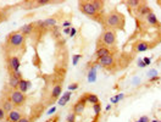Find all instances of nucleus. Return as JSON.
<instances>
[{
  "label": "nucleus",
  "instance_id": "2eb2a0df",
  "mask_svg": "<svg viewBox=\"0 0 161 122\" xmlns=\"http://www.w3.org/2000/svg\"><path fill=\"white\" fill-rule=\"evenodd\" d=\"M150 48V45L148 42H144V40H139V42L136 44V50L138 53H143L147 52V50Z\"/></svg>",
  "mask_w": 161,
  "mask_h": 122
},
{
  "label": "nucleus",
  "instance_id": "a18cd8bd",
  "mask_svg": "<svg viewBox=\"0 0 161 122\" xmlns=\"http://www.w3.org/2000/svg\"><path fill=\"white\" fill-rule=\"evenodd\" d=\"M0 22H1V16H0Z\"/></svg>",
  "mask_w": 161,
  "mask_h": 122
},
{
  "label": "nucleus",
  "instance_id": "4be33fe9",
  "mask_svg": "<svg viewBox=\"0 0 161 122\" xmlns=\"http://www.w3.org/2000/svg\"><path fill=\"white\" fill-rule=\"evenodd\" d=\"M142 3H143V1H138V0H129V1H127L126 4H127L128 9L131 7V9H133V10H136V9H138L139 6H141Z\"/></svg>",
  "mask_w": 161,
  "mask_h": 122
},
{
  "label": "nucleus",
  "instance_id": "c03bdc74",
  "mask_svg": "<svg viewBox=\"0 0 161 122\" xmlns=\"http://www.w3.org/2000/svg\"><path fill=\"white\" fill-rule=\"evenodd\" d=\"M151 122H159V121H158V120H153Z\"/></svg>",
  "mask_w": 161,
  "mask_h": 122
},
{
  "label": "nucleus",
  "instance_id": "79ce46f5",
  "mask_svg": "<svg viewBox=\"0 0 161 122\" xmlns=\"http://www.w3.org/2000/svg\"><path fill=\"white\" fill-rule=\"evenodd\" d=\"M54 121V119H50V120H48V121H45V122H53Z\"/></svg>",
  "mask_w": 161,
  "mask_h": 122
},
{
  "label": "nucleus",
  "instance_id": "20e7f679",
  "mask_svg": "<svg viewBox=\"0 0 161 122\" xmlns=\"http://www.w3.org/2000/svg\"><path fill=\"white\" fill-rule=\"evenodd\" d=\"M101 42L106 45V47H115L116 45V33L112 29H106L104 30L101 34Z\"/></svg>",
  "mask_w": 161,
  "mask_h": 122
},
{
  "label": "nucleus",
  "instance_id": "7c9ffc66",
  "mask_svg": "<svg viewBox=\"0 0 161 122\" xmlns=\"http://www.w3.org/2000/svg\"><path fill=\"white\" fill-rule=\"evenodd\" d=\"M82 58V55H79V54H77V55H75V56H73V62H72V64H73L75 66L77 65V64H78V60Z\"/></svg>",
  "mask_w": 161,
  "mask_h": 122
},
{
  "label": "nucleus",
  "instance_id": "423d86ee",
  "mask_svg": "<svg viewBox=\"0 0 161 122\" xmlns=\"http://www.w3.org/2000/svg\"><path fill=\"white\" fill-rule=\"evenodd\" d=\"M87 103H88V101H87V93H86V94H83L81 98L78 99V101H77V103L73 105V113L76 115H81L83 111H84Z\"/></svg>",
  "mask_w": 161,
  "mask_h": 122
},
{
  "label": "nucleus",
  "instance_id": "a878e982",
  "mask_svg": "<svg viewBox=\"0 0 161 122\" xmlns=\"http://www.w3.org/2000/svg\"><path fill=\"white\" fill-rule=\"evenodd\" d=\"M148 76L150 78H153V77H156V76H159L158 75V71L156 70H150L149 72H148Z\"/></svg>",
  "mask_w": 161,
  "mask_h": 122
},
{
  "label": "nucleus",
  "instance_id": "bb28decb",
  "mask_svg": "<svg viewBox=\"0 0 161 122\" xmlns=\"http://www.w3.org/2000/svg\"><path fill=\"white\" fill-rule=\"evenodd\" d=\"M11 75H14L15 77H17L18 79H22V73L20 72V70L18 71H11Z\"/></svg>",
  "mask_w": 161,
  "mask_h": 122
},
{
  "label": "nucleus",
  "instance_id": "a211bd4d",
  "mask_svg": "<svg viewBox=\"0 0 161 122\" xmlns=\"http://www.w3.org/2000/svg\"><path fill=\"white\" fill-rule=\"evenodd\" d=\"M96 68H98V65H94L90 68L89 73H88V81H89V82H94L96 79Z\"/></svg>",
  "mask_w": 161,
  "mask_h": 122
},
{
  "label": "nucleus",
  "instance_id": "aec40b11",
  "mask_svg": "<svg viewBox=\"0 0 161 122\" xmlns=\"http://www.w3.org/2000/svg\"><path fill=\"white\" fill-rule=\"evenodd\" d=\"M87 101H88V103H90V104H93V105L100 103L99 98H98V95L96 94H93V93H87Z\"/></svg>",
  "mask_w": 161,
  "mask_h": 122
},
{
  "label": "nucleus",
  "instance_id": "5701e85b",
  "mask_svg": "<svg viewBox=\"0 0 161 122\" xmlns=\"http://www.w3.org/2000/svg\"><path fill=\"white\" fill-rule=\"evenodd\" d=\"M93 5H94V7L96 9V11L98 12H101L103 10H104V1H99V0H94V1H92Z\"/></svg>",
  "mask_w": 161,
  "mask_h": 122
},
{
  "label": "nucleus",
  "instance_id": "f3484780",
  "mask_svg": "<svg viewBox=\"0 0 161 122\" xmlns=\"http://www.w3.org/2000/svg\"><path fill=\"white\" fill-rule=\"evenodd\" d=\"M20 81H21V79H18L17 77H15L14 75L10 73V76H9V85H10L11 88L17 89V88H18V84H20Z\"/></svg>",
  "mask_w": 161,
  "mask_h": 122
},
{
  "label": "nucleus",
  "instance_id": "37998d69",
  "mask_svg": "<svg viewBox=\"0 0 161 122\" xmlns=\"http://www.w3.org/2000/svg\"><path fill=\"white\" fill-rule=\"evenodd\" d=\"M58 119H59V117H54V121H53V122H58Z\"/></svg>",
  "mask_w": 161,
  "mask_h": 122
},
{
  "label": "nucleus",
  "instance_id": "c9c22d12",
  "mask_svg": "<svg viewBox=\"0 0 161 122\" xmlns=\"http://www.w3.org/2000/svg\"><path fill=\"white\" fill-rule=\"evenodd\" d=\"M71 28H72V27H67V28H65V29H64V33H65V34H70Z\"/></svg>",
  "mask_w": 161,
  "mask_h": 122
},
{
  "label": "nucleus",
  "instance_id": "f257e3e1",
  "mask_svg": "<svg viewBox=\"0 0 161 122\" xmlns=\"http://www.w3.org/2000/svg\"><path fill=\"white\" fill-rule=\"evenodd\" d=\"M104 24L110 29H124V24H126V20L124 16L117 10H112L110 11L105 17H104Z\"/></svg>",
  "mask_w": 161,
  "mask_h": 122
},
{
  "label": "nucleus",
  "instance_id": "473e14b6",
  "mask_svg": "<svg viewBox=\"0 0 161 122\" xmlns=\"http://www.w3.org/2000/svg\"><path fill=\"white\" fill-rule=\"evenodd\" d=\"M143 61H144V64H145V66H149L150 64H151V60H150L149 58H144V59H143Z\"/></svg>",
  "mask_w": 161,
  "mask_h": 122
},
{
  "label": "nucleus",
  "instance_id": "f704fd0d",
  "mask_svg": "<svg viewBox=\"0 0 161 122\" xmlns=\"http://www.w3.org/2000/svg\"><path fill=\"white\" fill-rule=\"evenodd\" d=\"M138 66H139V67H145L144 61L143 60H138Z\"/></svg>",
  "mask_w": 161,
  "mask_h": 122
},
{
  "label": "nucleus",
  "instance_id": "4c0bfd02",
  "mask_svg": "<svg viewBox=\"0 0 161 122\" xmlns=\"http://www.w3.org/2000/svg\"><path fill=\"white\" fill-rule=\"evenodd\" d=\"M159 79H160V77H159V76H156V77L150 78V79H149V82H155V81H159Z\"/></svg>",
  "mask_w": 161,
  "mask_h": 122
},
{
  "label": "nucleus",
  "instance_id": "f8f14e48",
  "mask_svg": "<svg viewBox=\"0 0 161 122\" xmlns=\"http://www.w3.org/2000/svg\"><path fill=\"white\" fill-rule=\"evenodd\" d=\"M34 28H35L34 23H27V24H24V26H22L20 28V32L22 33L23 35H29V34H32Z\"/></svg>",
  "mask_w": 161,
  "mask_h": 122
},
{
  "label": "nucleus",
  "instance_id": "de8ad7c7",
  "mask_svg": "<svg viewBox=\"0 0 161 122\" xmlns=\"http://www.w3.org/2000/svg\"><path fill=\"white\" fill-rule=\"evenodd\" d=\"M159 122H161V121H159Z\"/></svg>",
  "mask_w": 161,
  "mask_h": 122
},
{
  "label": "nucleus",
  "instance_id": "72a5a7b5",
  "mask_svg": "<svg viewBox=\"0 0 161 122\" xmlns=\"http://www.w3.org/2000/svg\"><path fill=\"white\" fill-rule=\"evenodd\" d=\"M18 122H31V119L26 117V116H22V119H21Z\"/></svg>",
  "mask_w": 161,
  "mask_h": 122
},
{
  "label": "nucleus",
  "instance_id": "39448f33",
  "mask_svg": "<svg viewBox=\"0 0 161 122\" xmlns=\"http://www.w3.org/2000/svg\"><path fill=\"white\" fill-rule=\"evenodd\" d=\"M10 100L12 101V104L15 106H22L26 103V95L17 89L12 90L11 94H10Z\"/></svg>",
  "mask_w": 161,
  "mask_h": 122
},
{
  "label": "nucleus",
  "instance_id": "393cba45",
  "mask_svg": "<svg viewBox=\"0 0 161 122\" xmlns=\"http://www.w3.org/2000/svg\"><path fill=\"white\" fill-rule=\"evenodd\" d=\"M75 121H76V114L75 113H72L67 116V122H75Z\"/></svg>",
  "mask_w": 161,
  "mask_h": 122
},
{
  "label": "nucleus",
  "instance_id": "ddd939ff",
  "mask_svg": "<svg viewBox=\"0 0 161 122\" xmlns=\"http://www.w3.org/2000/svg\"><path fill=\"white\" fill-rule=\"evenodd\" d=\"M29 88H31V82H29V81H26V79H23V78L20 81V84H18L17 90H20L21 93L24 94Z\"/></svg>",
  "mask_w": 161,
  "mask_h": 122
},
{
  "label": "nucleus",
  "instance_id": "9d476101",
  "mask_svg": "<svg viewBox=\"0 0 161 122\" xmlns=\"http://www.w3.org/2000/svg\"><path fill=\"white\" fill-rule=\"evenodd\" d=\"M21 119H22V114L17 110H12L7 115V122H18Z\"/></svg>",
  "mask_w": 161,
  "mask_h": 122
},
{
  "label": "nucleus",
  "instance_id": "a19ab883",
  "mask_svg": "<svg viewBox=\"0 0 161 122\" xmlns=\"http://www.w3.org/2000/svg\"><path fill=\"white\" fill-rule=\"evenodd\" d=\"M98 117H99V116H95V120H94V121H92V122H98Z\"/></svg>",
  "mask_w": 161,
  "mask_h": 122
},
{
  "label": "nucleus",
  "instance_id": "e433bc0d",
  "mask_svg": "<svg viewBox=\"0 0 161 122\" xmlns=\"http://www.w3.org/2000/svg\"><path fill=\"white\" fill-rule=\"evenodd\" d=\"M62 27H71V22H69V21H66V22H64V24H62Z\"/></svg>",
  "mask_w": 161,
  "mask_h": 122
},
{
  "label": "nucleus",
  "instance_id": "7ed1b4c3",
  "mask_svg": "<svg viewBox=\"0 0 161 122\" xmlns=\"http://www.w3.org/2000/svg\"><path fill=\"white\" fill-rule=\"evenodd\" d=\"M78 7L81 11L87 15V16H89L92 18H96V17H99V12L96 11V9L94 7V5H93L92 1H79L78 3Z\"/></svg>",
  "mask_w": 161,
  "mask_h": 122
},
{
  "label": "nucleus",
  "instance_id": "6e6552de",
  "mask_svg": "<svg viewBox=\"0 0 161 122\" xmlns=\"http://www.w3.org/2000/svg\"><path fill=\"white\" fill-rule=\"evenodd\" d=\"M113 62H115V59H113L112 54L107 55V56H105V58H101L100 60H98V64L104 66V67H110V66L113 65Z\"/></svg>",
  "mask_w": 161,
  "mask_h": 122
},
{
  "label": "nucleus",
  "instance_id": "6ab92c4d",
  "mask_svg": "<svg viewBox=\"0 0 161 122\" xmlns=\"http://www.w3.org/2000/svg\"><path fill=\"white\" fill-rule=\"evenodd\" d=\"M61 92H62V85L56 84L55 87L53 88V90H51V95H53V98H54V99H58V98H60Z\"/></svg>",
  "mask_w": 161,
  "mask_h": 122
},
{
  "label": "nucleus",
  "instance_id": "9b49d317",
  "mask_svg": "<svg viewBox=\"0 0 161 122\" xmlns=\"http://www.w3.org/2000/svg\"><path fill=\"white\" fill-rule=\"evenodd\" d=\"M9 66L12 71H18L21 66V61L17 56H11L9 59Z\"/></svg>",
  "mask_w": 161,
  "mask_h": 122
},
{
  "label": "nucleus",
  "instance_id": "2f4dec72",
  "mask_svg": "<svg viewBox=\"0 0 161 122\" xmlns=\"http://www.w3.org/2000/svg\"><path fill=\"white\" fill-rule=\"evenodd\" d=\"M138 122H149V117H147V116H142V117H139Z\"/></svg>",
  "mask_w": 161,
  "mask_h": 122
},
{
  "label": "nucleus",
  "instance_id": "0eeeda50",
  "mask_svg": "<svg viewBox=\"0 0 161 122\" xmlns=\"http://www.w3.org/2000/svg\"><path fill=\"white\" fill-rule=\"evenodd\" d=\"M134 11H136V14H137V16H138V17H139V16H141V17L144 16V17H145V16H148V15H149L150 12H153V11H151V9H150V7L148 6L145 1H143L141 6H139L138 9H136Z\"/></svg>",
  "mask_w": 161,
  "mask_h": 122
},
{
  "label": "nucleus",
  "instance_id": "412c9836",
  "mask_svg": "<svg viewBox=\"0 0 161 122\" xmlns=\"http://www.w3.org/2000/svg\"><path fill=\"white\" fill-rule=\"evenodd\" d=\"M14 104H12V101L11 100H6V101H4L3 103V109L5 113H11V111L14 110Z\"/></svg>",
  "mask_w": 161,
  "mask_h": 122
},
{
  "label": "nucleus",
  "instance_id": "dca6fc26",
  "mask_svg": "<svg viewBox=\"0 0 161 122\" xmlns=\"http://www.w3.org/2000/svg\"><path fill=\"white\" fill-rule=\"evenodd\" d=\"M71 95H72V92H70V90H69V92H66V93H65L64 95H61V98L59 99L58 104H59V105H61V106H65V105L70 101Z\"/></svg>",
  "mask_w": 161,
  "mask_h": 122
},
{
  "label": "nucleus",
  "instance_id": "4468645a",
  "mask_svg": "<svg viewBox=\"0 0 161 122\" xmlns=\"http://www.w3.org/2000/svg\"><path fill=\"white\" fill-rule=\"evenodd\" d=\"M145 20H147V22H148L149 24H151V26H159V27H160V22H159L158 17L155 16L154 12H150L148 16H145Z\"/></svg>",
  "mask_w": 161,
  "mask_h": 122
},
{
  "label": "nucleus",
  "instance_id": "c85d7f7f",
  "mask_svg": "<svg viewBox=\"0 0 161 122\" xmlns=\"http://www.w3.org/2000/svg\"><path fill=\"white\" fill-rule=\"evenodd\" d=\"M77 88H78V83H71L69 85V90L72 92V90H76Z\"/></svg>",
  "mask_w": 161,
  "mask_h": 122
},
{
  "label": "nucleus",
  "instance_id": "cd10ccee",
  "mask_svg": "<svg viewBox=\"0 0 161 122\" xmlns=\"http://www.w3.org/2000/svg\"><path fill=\"white\" fill-rule=\"evenodd\" d=\"M123 98H124V95H123V94H118V95L116 96V98H112L111 101H112V103H117V101H120V100L123 99Z\"/></svg>",
  "mask_w": 161,
  "mask_h": 122
},
{
  "label": "nucleus",
  "instance_id": "c756f323",
  "mask_svg": "<svg viewBox=\"0 0 161 122\" xmlns=\"http://www.w3.org/2000/svg\"><path fill=\"white\" fill-rule=\"evenodd\" d=\"M6 113L4 111V109L3 108H0V121H4L5 120V117H6V115H5Z\"/></svg>",
  "mask_w": 161,
  "mask_h": 122
},
{
  "label": "nucleus",
  "instance_id": "58836bf2",
  "mask_svg": "<svg viewBox=\"0 0 161 122\" xmlns=\"http://www.w3.org/2000/svg\"><path fill=\"white\" fill-rule=\"evenodd\" d=\"M76 34V29L75 28H71V32H70V37H73Z\"/></svg>",
  "mask_w": 161,
  "mask_h": 122
},
{
  "label": "nucleus",
  "instance_id": "f03ea898",
  "mask_svg": "<svg viewBox=\"0 0 161 122\" xmlns=\"http://www.w3.org/2000/svg\"><path fill=\"white\" fill-rule=\"evenodd\" d=\"M24 40H26V35H23L20 30H17V32H12L9 34L7 45L10 48H20L24 44Z\"/></svg>",
  "mask_w": 161,
  "mask_h": 122
},
{
  "label": "nucleus",
  "instance_id": "ea45409f",
  "mask_svg": "<svg viewBox=\"0 0 161 122\" xmlns=\"http://www.w3.org/2000/svg\"><path fill=\"white\" fill-rule=\"evenodd\" d=\"M55 110H56V108H53V109H50V110L48 111V115H51V114H54V113H55Z\"/></svg>",
  "mask_w": 161,
  "mask_h": 122
},
{
  "label": "nucleus",
  "instance_id": "49530a36",
  "mask_svg": "<svg viewBox=\"0 0 161 122\" xmlns=\"http://www.w3.org/2000/svg\"><path fill=\"white\" fill-rule=\"evenodd\" d=\"M136 122H138V121H136Z\"/></svg>",
  "mask_w": 161,
  "mask_h": 122
},
{
  "label": "nucleus",
  "instance_id": "b1692460",
  "mask_svg": "<svg viewBox=\"0 0 161 122\" xmlns=\"http://www.w3.org/2000/svg\"><path fill=\"white\" fill-rule=\"evenodd\" d=\"M93 110H94L95 116H99L100 115V111H101V104L100 103L94 104V105H93Z\"/></svg>",
  "mask_w": 161,
  "mask_h": 122
},
{
  "label": "nucleus",
  "instance_id": "1a4fd4ad",
  "mask_svg": "<svg viewBox=\"0 0 161 122\" xmlns=\"http://www.w3.org/2000/svg\"><path fill=\"white\" fill-rule=\"evenodd\" d=\"M110 49L106 48V47H100V48H98L96 49V52H95V58L96 60H100L101 58H105L107 56V55H110Z\"/></svg>",
  "mask_w": 161,
  "mask_h": 122
}]
</instances>
